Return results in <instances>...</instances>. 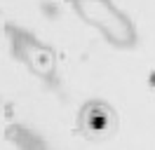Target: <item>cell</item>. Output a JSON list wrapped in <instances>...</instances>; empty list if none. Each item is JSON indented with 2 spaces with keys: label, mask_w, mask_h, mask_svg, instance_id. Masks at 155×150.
I'll list each match as a JSON object with an SVG mask.
<instances>
[{
  "label": "cell",
  "mask_w": 155,
  "mask_h": 150,
  "mask_svg": "<svg viewBox=\"0 0 155 150\" xmlns=\"http://www.w3.org/2000/svg\"><path fill=\"white\" fill-rule=\"evenodd\" d=\"M117 120L115 112L106 103H87L80 115V129L92 141H104L110 134H115Z\"/></svg>",
  "instance_id": "6da1fadb"
}]
</instances>
